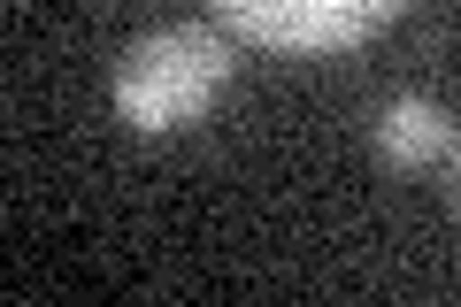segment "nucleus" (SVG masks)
Returning <instances> with one entry per match:
<instances>
[{
  "label": "nucleus",
  "mask_w": 461,
  "mask_h": 307,
  "mask_svg": "<svg viewBox=\"0 0 461 307\" xmlns=\"http://www.w3.org/2000/svg\"><path fill=\"white\" fill-rule=\"evenodd\" d=\"M230 85V39L208 23H162L115 62V108L131 131H177Z\"/></svg>",
  "instance_id": "nucleus-1"
},
{
  "label": "nucleus",
  "mask_w": 461,
  "mask_h": 307,
  "mask_svg": "<svg viewBox=\"0 0 461 307\" xmlns=\"http://www.w3.org/2000/svg\"><path fill=\"white\" fill-rule=\"evenodd\" d=\"M230 16V32L262 39L285 54H323V47H354L369 39L400 0H215Z\"/></svg>",
  "instance_id": "nucleus-2"
},
{
  "label": "nucleus",
  "mask_w": 461,
  "mask_h": 307,
  "mask_svg": "<svg viewBox=\"0 0 461 307\" xmlns=\"http://www.w3.org/2000/svg\"><path fill=\"white\" fill-rule=\"evenodd\" d=\"M377 154L393 169H423V162H438V154H454V123H446L430 100H393V108L377 115Z\"/></svg>",
  "instance_id": "nucleus-3"
},
{
  "label": "nucleus",
  "mask_w": 461,
  "mask_h": 307,
  "mask_svg": "<svg viewBox=\"0 0 461 307\" xmlns=\"http://www.w3.org/2000/svg\"><path fill=\"white\" fill-rule=\"evenodd\" d=\"M446 200H454V215H461V139H454V185H446Z\"/></svg>",
  "instance_id": "nucleus-4"
}]
</instances>
